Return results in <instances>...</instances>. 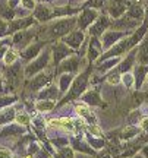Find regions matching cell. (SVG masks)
I'll list each match as a JSON object with an SVG mask.
<instances>
[{
    "label": "cell",
    "mask_w": 148,
    "mask_h": 158,
    "mask_svg": "<svg viewBox=\"0 0 148 158\" xmlns=\"http://www.w3.org/2000/svg\"><path fill=\"white\" fill-rule=\"evenodd\" d=\"M15 60H16V53L12 51V50L6 51L5 53V63L6 64H11V63H13Z\"/></svg>",
    "instance_id": "cell-13"
},
{
    "label": "cell",
    "mask_w": 148,
    "mask_h": 158,
    "mask_svg": "<svg viewBox=\"0 0 148 158\" xmlns=\"http://www.w3.org/2000/svg\"><path fill=\"white\" fill-rule=\"evenodd\" d=\"M139 124H141V129L145 130V132H148V116H147V117H144L142 120H141V123H139Z\"/></svg>",
    "instance_id": "cell-19"
},
{
    "label": "cell",
    "mask_w": 148,
    "mask_h": 158,
    "mask_svg": "<svg viewBox=\"0 0 148 158\" xmlns=\"http://www.w3.org/2000/svg\"><path fill=\"white\" fill-rule=\"evenodd\" d=\"M13 117V111H9V110H6V111H3L2 113V116H0V122H7V120H11V118Z\"/></svg>",
    "instance_id": "cell-17"
},
{
    "label": "cell",
    "mask_w": 148,
    "mask_h": 158,
    "mask_svg": "<svg viewBox=\"0 0 148 158\" xmlns=\"http://www.w3.org/2000/svg\"><path fill=\"white\" fill-rule=\"evenodd\" d=\"M138 62L141 63L142 66L148 64V37H145L141 45H139V50H138Z\"/></svg>",
    "instance_id": "cell-3"
},
{
    "label": "cell",
    "mask_w": 148,
    "mask_h": 158,
    "mask_svg": "<svg viewBox=\"0 0 148 158\" xmlns=\"http://www.w3.org/2000/svg\"><path fill=\"white\" fill-rule=\"evenodd\" d=\"M47 62H49V54L46 53V54H43V56H41L35 63H31V64H29L28 69H27V76L35 73V72H38L40 69H43L44 66H46Z\"/></svg>",
    "instance_id": "cell-1"
},
{
    "label": "cell",
    "mask_w": 148,
    "mask_h": 158,
    "mask_svg": "<svg viewBox=\"0 0 148 158\" xmlns=\"http://www.w3.org/2000/svg\"><path fill=\"white\" fill-rule=\"evenodd\" d=\"M19 72H21L19 66H13V68H9V70H7V75H6V78H7V82H9L12 86H16V85L19 84Z\"/></svg>",
    "instance_id": "cell-4"
},
{
    "label": "cell",
    "mask_w": 148,
    "mask_h": 158,
    "mask_svg": "<svg viewBox=\"0 0 148 158\" xmlns=\"http://www.w3.org/2000/svg\"><path fill=\"white\" fill-rule=\"evenodd\" d=\"M79 158H84V157H79Z\"/></svg>",
    "instance_id": "cell-27"
},
{
    "label": "cell",
    "mask_w": 148,
    "mask_h": 158,
    "mask_svg": "<svg viewBox=\"0 0 148 158\" xmlns=\"http://www.w3.org/2000/svg\"><path fill=\"white\" fill-rule=\"evenodd\" d=\"M88 130H90V133H94V135H101V132H100L95 126H91V124L88 126Z\"/></svg>",
    "instance_id": "cell-22"
},
{
    "label": "cell",
    "mask_w": 148,
    "mask_h": 158,
    "mask_svg": "<svg viewBox=\"0 0 148 158\" xmlns=\"http://www.w3.org/2000/svg\"><path fill=\"white\" fill-rule=\"evenodd\" d=\"M27 158H32V157H29V155H28V157H27Z\"/></svg>",
    "instance_id": "cell-26"
},
{
    "label": "cell",
    "mask_w": 148,
    "mask_h": 158,
    "mask_svg": "<svg viewBox=\"0 0 148 158\" xmlns=\"http://www.w3.org/2000/svg\"><path fill=\"white\" fill-rule=\"evenodd\" d=\"M137 133H138V129H137V127H129V129H126L125 132H123L122 138H123V139H131L132 136H135Z\"/></svg>",
    "instance_id": "cell-15"
},
{
    "label": "cell",
    "mask_w": 148,
    "mask_h": 158,
    "mask_svg": "<svg viewBox=\"0 0 148 158\" xmlns=\"http://www.w3.org/2000/svg\"><path fill=\"white\" fill-rule=\"evenodd\" d=\"M40 48H41L40 44L34 45V47H29V48H27V50L22 53V57L23 59H31V57H35V54L40 51Z\"/></svg>",
    "instance_id": "cell-9"
},
{
    "label": "cell",
    "mask_w": 148,
    "mask_h": 158,
    "mask_svg": "<svg viewBox=\"0 0 148 158\" xmlns=\"http://www.w3.org/2000/svg\"><path fill=\"white\" fill-rule=\"evenodd\" d=\"M63 69H66V70H76V69L79 68V60L76 59V57H72V59H69L68 62H65L62 64Z\"/></svg>",
    "instance_id": "cell-8"
},
{
    "label": "cell",
    "mask_w": 148,
    "mask_h": 158,
    "mask_svg": "<svg viewBox=\"0 0 148 158\" xmlns=\"http://www.w3.org/2000/svg\"><path fill=\"white\" fill-rule=\"evenodd\" d=\"M108 84H112V85H116V84H119V72H114V73H110L108 75Z\"/></svg>",
    "instance_id": "cell-16"
},
{
    "label": "cell",
    "mask_w": 148,
    "mask_h": 158,
    "mask_svg": "<svg viewBox=\"0 0 148 158\" xmlns=\"http://www.w3.org/2000/svg\"><path fill=\"white\" fill-rule=\"evenodd\" d=\"M46 82H49V78H47V76H44V75H41V76H38V78L34 79V82L31 84V89H35V88L41 86V85L46 84Z\"/></svg>",
    "instance_id": "cell-12"
},
{
    "label": "cell",
    "mask_w": 148,
    "mask_h": 158,
    "mask_svg": "<svg viewBox=\"0 0 148 158\" xmlns=\"http://www.w3.org/2000/svg\"><path fill=\"white\" fill-rule=\"evenodd\" d=\"M76 113L82 116V117H88L90 116V108L87 107L85 104H79L78 107H76Z\"/></svg>",
    "instance_id": "cell-14"
},
{
    "label": "cell",
    "mask_w": 148,
    "mask_h": 158,
    "mask_svg": "<svg viewBox=\"0 0 148 158\" xmlns=\"http://www.w3.org/2000/svg\"><path fill=\"white\" fill-rule=\"evenodd\" d=\"M23 5L28 6V7H32V6H34V3H32V2H29V0H23Z\"/></svg>",
    "instance_id": "cell-23"
},
{
    "label": "cell",
    "mask_w": 148,
    "mask_h": 158,
    "mask_svg": "<svg viewBox=\"0 0 148 158\" xmlns=\"http://www.w3.org/2000/svg\"><path fill=\"white\" fill-rule=\"evenodd\" d=\"M132 158H142V155H135V157H132Z\"/></svg>",
    "instance_id": "cell-25"
},
{
    "label": "cell",
    "mask_w": 148,
    "mask_h": 158,
    "mask_svg": "<svg viewBox=\"0 0 148 158\" xmlns=\"http://www.w3.org/2000/svg\"><path fill=\"white\" fill-rule=\"evenodd\" d=\"M82 38H84L82 32H74V34L68 35V37L65 38V43H66L68 45H70V47H74V48H78V47L81 45Z\"/></svg>",
    "instance_id": "cell-6"
},
{
    "label": "cell",
    "mask_w": 148,
    "mask_h": 158,
    "mask_svg": "<svg viewBox=\"0 0 148 158\" xmlns=\"http://www.w3.org/2000/svg\"><path fill=\"white\" fill-rule=\"evenodd\" d=\"M142 155H144V157H147V158H148V145L142 149Z\"/></svg>",
    "instance_id": "cell-24"
},
{
    "label": "cell",
    "mask_w": 148,
    "mask_h": 158,
    "mask_svg": "<svg viewBox=\"0 0 148 158\" xmlns=\"http://www.w3.org/2000/svg\"><path fill=\"white\" fill-rule=\"evenodd\" d=\"M16 120H18V123L23 124V126L29 123V117L27 114H19V116H16Z\"/></svg>",
    "instance_id": "cell-18"
},
{
    "label": "cell",
    "mask_w": 148,
    "mask_h": 158,
    "mask_svg": "<svg viewBox=\"0 0 148 158\" xmlns=\"http://www.w3.org/2000/svg\"><path fill=\"white\" fill-rule=\"evenodd\" d=\"M53 108H54V102H51V101L37 102V110H40V111H50Z\"/></svg>",
    "instance_id": "cell-10"
},
{
    "label": "cell",
    "mask_w": 148,
    "mask_h": 158,
    "mask_svg": "<svg viewBox=\"0 0 148 158\" xmlns=\"http://www.w3.org/2000/svg\"><path fill=\"white\" fill-rule=\"evenodd\" d=\"M70 53L68 50V47H65V44H59L54 47V60L59 62V60H62L63 57H66Z\"/></svg>",
    "instance_id": "cell-7"
},
{
    "label": "cell",
    "mask_w": 148,
    "mask_h": 158,
    "mask_svg": "<svg viewBox=\"0 0 148 158\" xmlns=\"http://www.w3.org/2000/svg\"><path fill=\"white\" fill-rule=\"evenodd\" d=\"M72 25H74L72 21H65V22L57 23V25H54V27L51 28V35H53V37H60V35L66 34L69 29L72 28Z\"/></svg>",
    "instance_id": "cell-2"
},
{
    "label": "cell",
    "mask_w": 148,
    "mask_h": 158,
    "mask_svg": "<svg viewBox=\"0 0 148 158\" xmlns=\"http://www.w3.org/2000/svg\"><path fill=\"white\" fill-rule=\"evenodd\" d=\"M147 70L148 68H145V66H139V68H137V70H135V73H137V84L138 86L142 84V81H144V75L147 73Z\"/></svg>",
    "instance_id": "cell-11"
},
{
    "label": "cell",
    "mask_w": 148,
    "mask_h": 158,
    "mask_svg": "<svg viewBox=\"0 0 148 158\" xmlns=\"http://www.w3.org/2000/svg\"><path fill=\"white\" fill-rule=\"evenodd\" d=\"M85 84H87V73H84V75H81L79 78L75 81L74 88H72V91H70V97H76V95H78L81 91L85 88Z\"/></svg>",
    "instance_id": "cell-5"
},
{
    "label": "cell",
    "mask_w": 148,
    "mask_h": 158,
    "mask_svg": "<svg viewBox=\"0 0 148 158\" xmlns=\"http://www.w3.org/2000/svg\"><path fill=\"white\" fill-rule=\"evenodd\" d=\"M123 82H125L126 86H131L132 85V76L131 75H128V73L123 75Z\"/></svg>",
    "instance_id": "cell-20"
},
{
    "label": "cell",
    "mask_w": 148,
    "mask_h": 158,
    "mask_svg": "<svg viewBox=\"0 0 148 158\" xmlns=\"http://www.w3.org/2000/svg\"><path fill=\"white\" fill-rule=\"evenodd\" d=\"M70 84V76H63L62 78V88L65 89L66 88V85Z\"/></svg>",
    "instance_id": "cell-21"
}]
</instances>
